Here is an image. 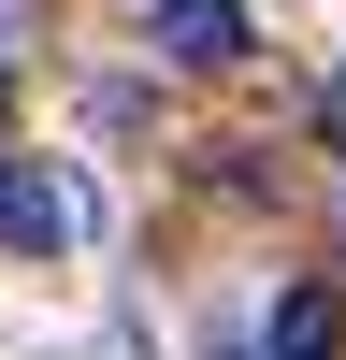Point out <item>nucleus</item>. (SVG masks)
<instances>
[{
  "label": "nucleus",
  "instance_id": "obj_1",
  "mask_svg": "<svg viewBox=\"0 0 346 360\" xmlns=\"http://www.w3.org/2000/svg\"><path fill=\"white\" fill-rule=\"evenodd\" d=\"M0 245L15 259H72L86 245V188L58 159H0Z\"/></svg>",
  "mask_w": 346,
  "mask_h": 360
},
{
  "label": "nucleus",
  "instance_id": "obj_2",
  "mask_svg": "<svg viewBox=\"0 0 346 360\" xmlns=\"http://www.w3.org/2000/svg\"><path fill=\"white\" fill-rule=\"evenodd\" d=\"M159 58L173 72H231L245 58V0H159Z\"/></svg>",
  "mask_w": 346,
  "mask_h": 360
},
{
  "label": "nucleus",
  "instance_id": "obj_3",
  "mask_svg": "<svg viewBox=\"0 0 346 360\" xmlns=\"http://www.w3.org/2000/svg\"><path fill=\"white\" fill-rule=\"evenodd\" d=\"M346 346V288H288L274 303V360H332Z\"/></svg>",
  "mask_w": 346,
  "mask_h": 360
},
{
  "label": "nucleus",
  "instance_id": "obj_4",
  "mask_svg": "<svg viewBox=\"0 0 346 360\" xmlns=\"http://www.w3.org/2000/svg\"><path fill=\"white\" fill-rule=\"evenodd\" d=\"M317 130H332V159H346V72H332V86H317Z\"/></svg>",
  "mask_w": 346,
  "mask_h": 360
},
{
  "label": "nucleus",
  "instance_id": "obj_5",
  "mask_svg": "<svg viewBox=\"0 0 346 360\" xmlns=\"http://www.w3.org/2000/svg\"><path fill=\"white\" fill-rule=\"evenodd\" d=\"M0 86H15V29H0Z\"/></svg>",
  "mask_w": 346,
  "mask_h": 360
},
{
  "label": "nucleus",
  "instance_id": "obj_6",
  "mask_svg": "<svg viewBox=\"0 0 346 360\" xmlns=\"http://www.w3.org/2000/svg\"><path fill=\"white\" fill-rule=\"evenodd\" d=\"M217 360H245V346H217Z\"/></svg>",
  "mask_w": 346,
  "mask_h": 360
}]
</instances>
